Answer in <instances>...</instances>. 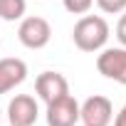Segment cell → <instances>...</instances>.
<instances>
[{
    "label": "cell",
    "mask_w": 126,
    "mask_h": 126,
    "mask_svg": "<svg viewBox=\"0 0 126 126\" xmlns=\"http://www.w3.org/2000/svg\"><path fill=\"white\" fill-rule=\"evenodd\" d=\"M72 40L82 52H99L109 40V22L101 15H84L74 25Z\"/></svg>",
    "instance_id": "1"
},
{
    "label": "cell",
    "mask_w": 126,
    "mask_h": 126,
    "mask_svg": "<svg viewBox=\"0 0 126 126\" xmlns=\"http://www.w3.org/2000/svg\"><path fill=\"white\" fill-rule=\"evenodd\" d=\"M17 37L27 49H42L52 40V27L45 17H25L17 27Z\"/></svg>",
    "instance_id": "2"
},
{
    "label": "cell",
    "mask_w": 126,
    "mask_h": 126,
    "mask_svg": "<svg viewBox=\"0 0 126 126\" xmlns=\"http://www.w3.org/2000/svg\"><path fill=\"white\" fill-rule=\"evenodd\" d=\"M96 69L101 77L126 87V47H109L96 57Z\"/></svg>",
    "instance_id": "3"
},
{
    "label": "cell",
    "mask_w": 126,
    "mask_h": 126,
    "mask_svg": "<svg viewBox=\"0 0 126 126\" xmlns=\"http://www.w3.org/2000/svg\"><path fill=\"white\" fill-rule=\"evenodd\" d=\"M79 121L84 126H109L114 121V106L106 96L94 94L79 106Z\"/></svg>",
    "instance_id": "4"
},
{
    "label": "cell",
    "mask_w": 126,
    "mask_h": 126,
    "mask_svg": "<svg viewBox=\"0 0 126 126\" xmlns=\"http://www.w3.org/2000/svg\"><path fill=\"white\" fill-rule=\"evenodd\" d=\"M79 121V104L72 94H64L47 104V126H74Z\"/></svg>",
    "instance_id": "5"
},
{
    "label": "cell",
    "mask_w": 126,
    "mask_h": 126,
    "mask_svg": "<svg viewBox=\"0 0 126 126\" xmlns=\"http://www.w3.org/2000/svg\"><path fill=\"white\" fill-rule=\"evenodd\" d=\"M40 116L37 101L30 94H17L15 99H10L8 104V121L10 126H32Z\"/></svg>",
    "instance_id": "6"
},
{
    "label": "cell",
    "mask_w": 126,
    "mask_h": 126,
    "mask_svg": "<svg viewBox=\"0 0 126 126\" xmlns=\"http://www.w3.org/2000/svg\"><path fill=\"white\" fill-rule=\"evenodd\" d=\"M35 92H37V96L45 104H49V101H54L59 96L69 94V82H67L64 74H59V72H42L35 79Z\"/></svg>",
    "instance_id": "7"
},
{
    "label": "cell",
    "mask_w": 126,
    "mask_h": 126,
    "mask_svg": "<svg viewBox=\"0 0 126 126\" xmlns=\"http://www.w3.org/2000/svg\"><path fill=\"white\" fill-rule=\"evenodd\" d=\"M27 79V64L17 57L0 59V94H8Z\"/></svg>",
    "instance_id": "8"
},
{
    "label": "cell",
    "mask_w": 126,
    "mask_h": 126,
    "mask_svg": "<svg viewBox=\"0 0 126 126\" xmlns=\"http://www.w3.org/2000/svg\"><path fill=\"white\" fill-rule=\"evenodd\" d=\"M25 10H27V0H0V20L8 22L22 20Z\"/></svg>",
    "instance_id": "9"
},
{
    "label": "cell",
    "mask_w": 126,
    "mask_h": 126,
    "mask_svg": "<svg viewBox=\"0 0 126 126\" xmlns=\"http://www.w3.org/2000/svg\"><path fill=\"white\" fill-rule=\"evenodd\" d=\"M64 3V10L72 15H87L94 5V0H62Z\"/></svg>",
    "instance_id": "10"
},
{
    "label": "cell",
    "mask_w": 126,
    "mask_h": 126,
    "mask_svg": "<svg viewBox=\"0 0 126 126\" xmlns=\"http://www.w3.org/2000/svg\"><path fill=\"white\" fill-rule=\"evenodd\" d=\"M96 5L106 15H119L126 10V0H96Z\"/></svg>",
    "instance_id": "11"
},
{
    "label": "cell",
    "mask_w": 126,
    "mask_h": 126,
    "mask_svg": "<svg viewBox=\"0 0 126 126\" xmlns=\"http://www.w3.org/2000/svg\"><path fill=\"white\" fill-rule=\"evenodd\" d=\"M116 40L126 47V10H124V15H121L119 22H116Z\"/></svg>",
    "instance_id": "12"
},
{
    "label": "cell",
    "mask_w": 126,
    "mask_h": 126,
    "mask_svg": "<svg viewBox=\"0 0 126 126\" xmlns=\"http://www.w3.org/2000/svg\"><path fill=\"white\" fill-rule=\"evenodd\" d=\"M114 126H126V104L121 106V111L116 114V119H114Z\"/></svg>",
    "instance_id": "13"
},
{
    "label": "cell",
    "mask_w": 126,
    "mask_h": 126,
    "mask_svg": "<svg viewBox=\"0 0 126 126\" xmlns=\"http://www.w3.org/2000/svg\"><path fill=\"white\" fill-rule=\"evenodd\" d=\"M0 121H3V114H0Z\"/></svg>",
    "instance_id": "14"
}]
</instances>
